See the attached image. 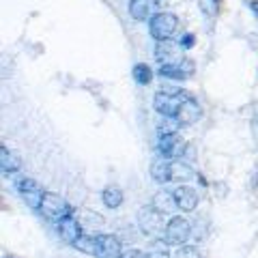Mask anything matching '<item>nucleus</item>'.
<instances>
[{
	"instance_id": "obj_1",
	"label": "nucleus",
	"mask_w": 258,
	"mask_h": 258,
	"mask_svg": "<svg viewBox=\"0 0 258 258\" xmlns=\"http://www.w3.org/2000/svg\"><path fill=\"white\" fill-rule=\"evenodd\" d=\"M191 176H194V170L179 159H161L151 166V179L159 185L187 183V181H191Z\"/></svg>"
},
{
	"instance_id": "obj_2",
	"label": "nucleus",
	"mask_w": 258,
	"mask_h": 258,
	"mask_svg": "<svg viewBox=\"0 0 258 258\" xmlns=\"http://www.w3.org/2000/svg\"><path fill=\"white\" fill-rule=\"evenodd\" d=\"M187 99H189V93L181 91V88H164V91L155 93V97H153V108H155L161 116L176 118L181 106Z\"/></svg>"
},
{
	"instance_id": "obj_3",
	"label": "nucleus",
	"mask_w": 258,
	"mask_h": 258,
	"mask_svg": "<svg viewBox=\"0 0 258 258\" xmlns=\"http://www.w3.org/2000/svg\"><path fill=\"white\" fill-rule=\"evenodd\" d=\"M39 213H41L45 220H50L54 224H58L67 217H74V207H71L62 196L54 191H45L41 198V207H39Z\"/></svg>"
},
{
	"instance_id": "obj_4",
	"label": "nucleus",
	"mask_w": 258,
	"mask_h": 258,
	"mask_svg": "<svg viewBox=\"0 0 258 258\" xmlns=\"http://www.w3.org/2000/svg\"><path fill=\"white\" fill-rule=\"evenodd\" d=\"M176 28H179V18H176L174 13L161 11L149 20V30L155 41H168V39H172Z\"/></svg>"
},
{
	"instance_id": "obj_5",
	"label": "nucleus",
	"mask_w": 258,
	"mask_h": 258,
	"mask_svg": "<svg viewBox=\"0 0 258 258\" xmlns=\"http://www.w3.org/2000/svg\"><path fill=\"white\" fill-rule=\"evenodd\" d=\"M161 215L155 207H142L140 213H138V226L140 230L144 232L147 237L151 239H164V232H166V224L161 220Z\"/></svg>"
},
{
	"instance_id": "obj_6",
	"label": "nucleus",
	"mask_w": 258,
	"mask_h": 258,
	"mask_svg": "<svg viewBox=\"0 0 258 258\" xmlns=\"http://www.w3.org/2000/svg\"><path fill=\"white\" fill-rule=\"evenodd\" d=\"M191 235V224L181 215H172L166 222V232H164V243L166 245H176L183 247L189 241Z\"/></svg>"
},
{
	"instance_id": "obj_7",
	"label": "nucleus",
	"mask_w": 258,
	"mask_h": 258,
	"mask_svg": "<svg viewBox=\"0 0 258 258\" xmlns=\"http://www.w3.org/2000/svg\"><path fill=\"white\" fill-rule=\"evenodd\" d=\"M187 142H185L179 134H164L157 140V153L164 159H179L187 153Z\"/></svg>"
},
{
	"instance_id": "obj_8",
	"label": "nucleus",
	"mask_w": 258,
	"mask_h": 258,
	"mask_svg": "<svg viewBox=\"0 0 258 258\" xmlns=\"http://www.w3.org/2000/svg\"><path fill=\"white\" fill-rule=\"evenodd\" d=\"M155 60L159 62V67H179V64L185 60L181 45H176L172 39H168V41H157Z\"/></svg>"
},
{
	"instance_id": "obj_9",
	"label": "nucleus",
	"mask_w": 258,
	"mask_h": 258,
	"mask_svg": "<svg viewBox=\"0 0 258 258\" xmlns=\"http://www.w3.org/2000/svg\"><path fill=\"white\" fill-rule=\"evenodd\" d=\"M18 191H20V196L24 198V203H26L32 211H39V207H41V198H43V189H41V185H39L35 179H22L18 183Z\"/></svg>"
},
{
	"instance_id": "obj_10",
	"label": "nucleus",
	"mask_w": 258,
	"mask_h": 258,
	"mask_svg": "<svg viewBox=\"0 0 258 258\" xmlns=\"http://www.w3.org/2000/svg\"><path fill=\"white\" fill-rule=\"evenodd\" d=\"M97 258H120L123 249H120V241L114 235H97L95 237V252Z\"/></svg>"
},
{
	"instance_id": "obj_11",
	"label": "nucleus",
	"mask_w": 258,
	"mask_h": 258,
	"mask_svg": "<svg viewBox=\"0 0 258 258\" xmlns=\"http://www.w3.org/2000/svg\"><path fill=\"white\" fill-rule=\"evenodd\" d=\"M172 196L176 200V207L179 211H185L189 213L194 209L198 207V191L191 187V185H179V187L172 189Z\"/></svg>"
},
{
	"instance_id": "obj_12",
	"label": "nucleus",
	"mask_w": 258,
	"mask_h": 258,
	"mask_svg": "<svg viewBox=\"0 0 258 258\" xmlns=\"http://www.w3.org/2000/svg\"><path fill=\"white\" fill-rule=\"evenodd\" d=\"M56 230H58V237L69 245H76V241L84 235L82 226H80V222L76 220V217H67V220L58 222L56 224Z\"/></svg>"
},
{
	"instance_id": "obj_13",
	"label": "nucleus",
	"mask_w": 258,
	"mask_h": 258,
	"mask_svg": "<svg viewBox=\"0 0 258 258\" xmlns=\"http://www.w3.org/2000/svg\"><path fill=\"white\" fill-rule=\"evenodd\" d=\"M200 116H203V108H200L196 97L189 95V99L183 103L179 114H176V120H179L181 125H194V123H198L200 120Z\"/></svg>"
},
{
	"instance_id": "obj_14",
	"label": "nucleus",
	"mask_w": 258,
	"mask_h": 258,
	"mask_svg": "<svg viewBox=\"0 0 258 258\" xmlns=\"http://www.w3.org/2000/svg\"><path fill=\"white\" fill-rule=\"evenodd\" d=\"M20 168H22L20 157L15 155V153H11L7 144H3V147H0V170H3V174L11 176L15 172H20Z\"/></svg>"
},
{
	"instance_id": "obj_15",
	"label": "nucleus",
	"mask_w": 258,
	"mask_h": 258,
	"mask_svg": "<svg viewBox=\"0 0 258 258\" xmlns=\"http://www.w3.org/2000/svg\"><path fill=\"white\" fill-rule=\"evenodd\" d=\"M153 7H155V0H132L129 3V15L138 22H144V20H151L153 15Z\"/></svg>"
},
{
	"instance_id": "obj_16",
	"label": "nucleus",
	"mask_w": 258,
	"mask_h": 258,
	"mask_svg": "<svg viewBox=\"0 0 258 258\" xmlns=\"http://www.w3.org/2000/svg\"><path fill=\"white\" fill-rule=\"evenodd\" d=\"M151 207H155L159 213H172V211H176V200H174V196H172V189H161V191H157L155 196H153V205Z\"/></svg>"
},
{
	"instance_id": "obj_17",
	"label": "nucleus",
	"mask_w": 258,
	"mask_h": 258,
	"mask_svg": "<svg viewBox=\"0 0 258 258\" xmlns=\"http://www.w3.org/2000/svg\"><path fill=\"white\" fill-rule=\"evenodd\" d=\"M123 198H125L123 191H120L118 187H114V185H110V187H106L101 191V200L108 209H118L120 205H123Z\"/></svg>"
},
{
	"instance_id": "obj_18",
	"label": "nucleus",
	"mask_w": 258,
	"mask_h": 258,
	"mask_svg": "<svg viewBox=\"0 0 258 258\" xmlns=\"http://www.w3.org/2000/svg\"><path fill=\"white\" fill-rule=\"evenodd\" d=\"M134 80H136L138 84H142V86L151 84V80H153V69L149 67V64H144V62L136 64V67H134Z\"/></svg>"
},
{
	"instance_id": "obj_19",
	"label": "nucleus",
	"mask_w": 258,
	"mask_h": 258,
	"mask_svg": "<svg viewBox=\"0 0 258 258\" xmlns=\"http://www.w3.org/2000/svg\"><path fill=\"white\" fill-rule=\"evenodd\" d=\"M179 129H181L179 120L170 118V116H164L159 120V125H157V134L159 136H164V134H179Z\"/></svg>"
},
{
	"instance_id": "obj_20",
	"label": "nucleus",
	"mask_w": 258,
	"mask_h": 258,
	"mask_svg": "<svg viewBox=\"0 0 258 258\" xmlns=\"http://www.w3.org/2000/svg\"><path fill=\"white\" fill-rule=\"evenodd\" d=\"M200 11H203L207 18H217L222 9V0H198Z\"/></svg>"
},
{
	"instance_id": "obj_21",
	"label": "nucleus",
	"mask_w": 258,
	"mask_h": 258,
	"mask_svg": "<svg viewBox=\"0 0 258 258\" xmlns=\"http://www.w3.org/2000/svg\"><path fill=\"white\" fill-rule=\"evenodd\" d=\"M76 249H80V252H84V254H88V252H95V237H88V235H82L78 241H76V245H74Z\"/></svg>"
},
{
	"instance_id": "obj_22",
	"label": "nucleus",
	"mask_w": 258,
	"mask_h": 258,
	"mask_svg": "<svg viewBox=\"0 0 258 258\" xmlns=\"http://www.w3.org/2000/svg\"><path fill=\"white\" fill-rule=\"evenodd\" d=\"M174 258H205V256L196 245H183V247L176 249Z\"/></svg>"
},
{
	"instance_id": "obj_23",
	"label": "nucleus",
	"mask_w": 258,
	"mask_h": 258,
	"mask_svg": "<svg viewBox=\"0 0 258 258\" xmlns=\"http://www.w3.org/2000/svg\"><path fill=\"white\" fill-rule=\"evenodd\" d=\"M144 258H170V254H168L166 247L153 245L151 249H147V252H144Z\"/></svg>"
},
{
	"instance_id": "obj_24",
	"label": "nucleus",
	"mask_w": 258,
	"mask_h": 258,
	"mask_svg": "<svg viewBox=\"0 0 258 258\" xmlns=\"http://www.w3.org/2000/svg\"><path fill=\"white\" fill-rule=\"evenodd\" d=\"M194 45H196V35H194V32H185L181 37V47L183 50H191Z\"/></svg>"
},
{
	"instance_id": "obj_25",
	"label": "nucleus",
	"mask_w": 258,
	"mask_h": 258,
	"mask_svg": "<svg viewBox=\"0 0 258 258\" xmlns=\"http://www.w3.org/2000/svg\"><path fill=\"white\" fill-rule=\"evenodd\" d=\"M120 258H144V252H140V249H125Z\"/></svg>"
},
{
	"instance_id": "obj_26",
	"label": "nucleus",
	"mask_w": 258,
	"mask_h": 258,
	"mask_svg": "<svg viewBox=\"0 0 258 258\" xmlns=\"http://www.w3.org/2000/svg\"><path fill=\"white\" fill-rule=\"evenodd\" d=\"M245 5L249 7V9H252V13L258 18V0H245Z\"/></svg>"
}]
</instances>
